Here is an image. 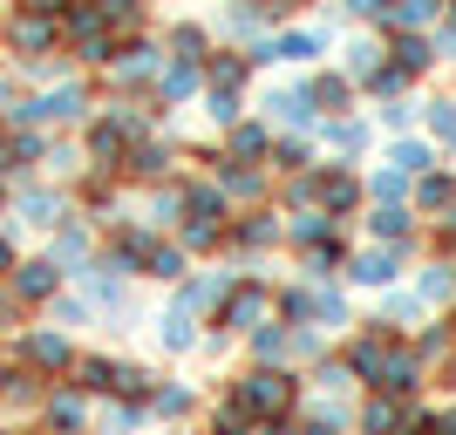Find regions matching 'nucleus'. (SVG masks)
<instances>
[{
	"label": "nucleus",
	"instance_id": "f257e3e1",
	"mask_svg": "<svg viewBox=\"0 0 456 435\" xmlns=\"http://www.w3.org/2000/svg\"><path fill=\"white\" fill-rule=\"evenodd\" d=\"M225 395L239 401L252 422H280V415H300L306 375H293V367H266V360H246V367L225 381Z\"/></svg>",
	"mask_w": 456,
	"mask_h": 435
},
{
	"label": "nucleus",
	"instance_id": "f03ea898",
	"mask_svg": "<svg viewBox=\"0 0 456 435\" xmlns=\"http://www.w3.org/2000/svg\"><path fill=\"white\" fill-rule=\"evenodd\" d=\"M286 252V211L280 205H246L225 218V252L218 259L239 265V272H259L266 259H280Z\"/></svg>",
	"mask_w": 456,
	"mask_h": 435
},
{
	"label": "nucleus",
	"instance_id": "7ed1b4c3",
	"mask_svg": "<svg viewBox=\"0 0 456 435\" xmlns=\"http://www.w3.org/2000/svg\"><path fill=\"white\" fill-rule=\"evenodd\" d=\"M76 334H61V326H14L7 334V360L14 367H28V375H41V381H69V367H76Z\"/></svg>",
	"mask_w": 456,
	"mask_h": 435
},
{
	"label": "nucleus",
	"instance_id": "20e7f679",
	"mask_svg": "<svg viewBox=\"0 0 456 435\" xmlns=\"http://www.w3.org/2000/svg\"><path fill=\"white\" fill-rule=\"evenodd\" d=\"M273 300H280V286H273V279H259V272H239V279H232V293H225V306L211 313V326H218V334H232V341H246L252 326L280 320V313H273Z\"/></svg>",
	"mask_w": 456,
	"mask_h": 435
},
{
	"label": "nucleus",
	"instance_id": "39448f33",
	"mask_svg": "<svg viewBox=\"0 0 456 435\" xmlns=\"http://www.w3.org/2000/svg\"><path fill=\"white\" fill-rule=\"evenodd\" d=\"M69 211H76L69 184H55V177H20V184H14V205H7V225H14V231H41V238H48Z\"/></svg>",
	"mask_w": 456,
	"mask_h": 435
},
{
	"label": "nucleus",
	"instance_id": "423d86ee",
	"mask_svg": "<svg viewBox=\"0 0 456 435\" xmlns=\"http://www.w3.org/2000/svg\"><path fill=\"white\" fill-rule=\"evenodd\" d=\"M164 61H171V48H164V35H123V48H116L110 61V89L116 95H151V82L164 76Z\"/></svg>",
	"mask_w": 456,
	"mask_h": 435
},
{
	"label": "nucleus",
	"instance_id": "0eeeda50",
	"mask_svg": "<svg viewBox=\"0 0 456 435\" xmlns=\"http://www.w3.org/2000/svg\"><path fill=\"white\" fill-rule=\"evenodd\" d=\"M0 48L20 61H41V55H61V14H28V7H7L0 14Z\"/></svg>",
	"mask_w": 456,
	"mask_h": 435
},
{
	"label": "nucleus",
	"instance_id": "6e6552de",
	"mask_svg": "<svg viewBox=\"0 0 456 435\" xmlns=\"http://www.w3.org/2000/svg\"><path fill=\"white\" fill-rule=\"evenodd\" d=\"M409 259H416V252H402V246H375V238H368V246L347 252L341 286H347V293H388V286H402Z\"/></svg>",
	"mask_w": 456,
	"mask_h": 435
},
{
	"label": "nucleus",
	"instance_id": "1a4fd4ad",
	"mask_svg": "<svg viewBox=\"0 0 456 435\" xmlns=\"http://www.w3.org/2000/svg\"><path fill=\"white\" fill-rule=\"evenodd\" d=\"M177 164H184V150H177L171 136L157 130V136H143V143H130V157L116 164V177H123L130 190H143V184H171Z\"/></svg>",
	"mask_w": 456,
	"mask_h": 435
},
{
	"label": "nucleus",
	"instance_id": "9d476101",
	"mask_svg": "<svg viewBox=\"0 0 456 435\" xmlns=\"http://www.w3.org/2000/svg\"><path fill=\"white\" fill-rule=\"evenodd\" d=\"M41 435H89L95 429V401L82 395L76 381H48V395H41Z\"/></svg>",
	"mask_w": 456,
	"mask_h": 435
},
{
	"label": "nucleus",
	"instance_id": "9b49d317",
	"mask_svg": "<svg viewBox=\"0 0 456 435\" xmlns=\"http://www.w3.org/2000/svg\"><path fill=\"white\" fill-rule=\"evenodd\" d=\"M334 55V28L327 20H300V28H280L273 35V61L280 68H321Z\"/></svg>",
	"mask_w": 456,
	"mask_h": 435
},
{
	"label": "nucleus",
	"instance_id": "f8f14e48",
	"mask_svg": "<svg viewBox=\"0 0 456 435\" xmlns=\"http://www.w3.org/2000/svg\"><path fill=\"white\" fill-rule=\"evenodd\" d=\"M252 116H266L273 130H300V136L321 130V116H314V102H306L300 76H293V82H273V89H259V109H252Z\"/></svg>",
	"mask_w": 456,
	"mask_h": 435
},
{
	"label": "nucleus",
	"instance_id": "ddd939ff",
	"mask_svg": "<svg viewBox=\"0 0 456 435\" xmlns=\"http://www.w3.org/2000/svg\"><path fill=\"white\" fill-rule=\"evenodd\" d=\"M362 231L375 238V246L422 252V231H429V218H416V205H368V211H362Z\"/></svg>",
	"mask_w": 456,
	"mask_h": 435
},
{
	"label": "nucleus",
	"instance_id": "4468645a",
	"mask_svg": "<svg viewBox=\"0 0 456 435\" xmlns=\"http://www.w3.org/2000/svg\"><path fill=\"white\" fill-rule=\"evenodd\" d=\"M416 408L422 401H402V395H388V388H362V395H354V435H402Z\"/></svg>",
	"mask_w": 456,
	"mask_h": 435
},
{
	"label": "nucleus",
	"instance_id": "2eb2a0df",
	"mask_svg": "<svg viewBox=\"0 0 456 435\" xmlns=\"http://www.w3.org/2000/svg\"><path fill=\"white\" fill-rule=\"evenodd\" d=\"M314 143H321L327 157H341V164H362V157L375 150V123H368L362 109H347V116H327L321 130H314Z\"/></svg>",
	"mask_w": 456,
	"mask_h": 435
},
{
	"label": "nucleus",
	"instance_id": "dca6fc26",
	"mask_svg": "<svg viewBox=\"0 0 456 435\" xmlns=\"http://www.w3.org/2000/svg\"><path fill=\"white\" fill-rule=\"evenodd\" d=\"M300 89H306V102H314V116H347V109H362V89H354V82L341 76V68H334V61H321V68H306L300 76Z\"/></svg>",
	"mask_w": 456,
	"mask_h": 435
},
{
	"label": "nucleus",
	"instance_id": "f3484780",
	"mask_svg": "<svg viewBox=\"0 0 456 435\" xmlns=\"http://www.w3.org/2000/svg\"><path fill=\"white\" fill-rule=\"evenodd\" d=\"M7 286H14L20 300H28V313H41V306H48V300L61 293V286H69V272H61V265L48 259V252H35V259L20 252V265L7 272Z\"/></svg>",
	"mask_w": 456,
	"mask_h": 435
},
{
	"label": "nucleus",
	"instance_id": "a211bd4d",
	"mask_svg": "<svg viewBox=\"0 0 456 435\" xmlns=\"http://www.w3.org/2000/svg\"><path fill=\"white\" fill-rule=\"evenodd\" d=\"M198 95H205V61H164V76L151 82V102L164 116L184 109V102H198Z\"/></svg>",
	"mask_w": 456,
	"mask_h": 435
},
{
	"label": "nucleus",
	"instance_id": "6ab92c4d",
	"mask_svg": "<svg viewBox=\"0 0 456 435\" xmlns=\"http://www.w3.org/2000/svg\"><path fill=\"white\" fill-rule=\"evenodd\" d=\"M273 136H280V130H273L266 116H239V123L218 136V150H225L232 164H266V157H273Z\"/></svg>",
	"mask_w": 456,
	"mask_h": 435
},
{
	"label": "nucleus",
	"instance_id": "aec40b11",
	"mask_svg": "<svg viewBox=\"0 0 456 435\" xmlns=\"http://www.w3.org/2000/svg\"><path fill=\"white\" fill-rule=\"evenodd\" d=\"M198 341H205V320L164 300V313H157V347H164L171 360H198Z\"/></svg>",
	"mask_w": 456,
	"mask_h": 435
},
{
	"label": "nucleus",
	"instance_id": "412c9836",
	"mask_svg": "<svg viewBox=\"0 0 456 435\" xmlns=\"http://www.w3.org/2000/svg\"><path fill=\"white\" fill-rule=\"evenodd\" d=\"M381 61H388V41H381V35H375V28H354V35H347V41H341V61H334V68H341V76H347V82H354V89H362V82H368V76H375Z\"/></svg>",
	"mask_w": 456,
	"mask_h": 435
},
{
	"label": "nucleus",
	"instance_id": "4be33fe9",
	"mask_svg": "<svg viewBox=\"0 0 456 435\" xmlns=\"http://www.w3.org/2000/svg\"><path fill=\"white\" fill-rule=\"evenodd\" d=\"M191 415H198V381L164 375V381L151 388V422H164V429H184Z\"/></svg>",
	"mask_w": 456,
	"mask_h": 435
},
{
	"label": "nucleus",
	"instance_id": "5701e85b",
	"mask_svg": "<svg viewBox=\"0 0 456 435\" xmlns=\"http://www.w3.org/2000/svg\"><path fill=\"white\" fill-rule=\"evenodd\" d=\"M409 205H416V218H443L456 205V164H436V171L409 177Z\"/></svg>",
	"mask_w": 456,
	"mask_h": 435
},
{
	"label": "nucleus",
	"instance_id": "b1692460",
	"mask_svg": "<svg viewBox=\"0 0 456 435\" xmlns=\"http://www.w3.org/2000/svg\"><path fill=\"white\" fill-rule=\"evenodd\" d=\"M409 286H416V300L429 306V313H450L456 306V265L450 259H429V252H422V265H416Z\"/></svg>",
	"mask_w": 456,
	"mask_h": 435
},
{
	"label": "nucleus",
	"instance_id": "393cba45",
	"mask_svg": "<svg viewBox=\"0 0 456 435\" xmlns=\"http://www.w3.org/2000/svg\"><path fill=\"white\" fill-rule=\"evenodd\" d=\"M252 76H259L252 55H246V48H232V41H218V48L205 55V89H252Z\"/></svg>",
	"mask_w": 456,
	"mask_h": 435
},
{
	"label": "nucleus",
	"instance_id": "a878e982",
	"mask_svg": "<svg viewBox=\"0 0 456 435\" xmlns=\"http://www.w3.org/2000/svg\"><path fill=\"white\" fill-rule=\"evenodd\" d=\"M443 7L450 0H388V14H381V41L388 35H429L443 20Z\"/></svg>",
	"mask_w": 456,
	"mask_h": 435
},
{
	"label": "nucleus",
	"instance_id": "bb28decb",
	"mask_svg": "<svg viewBox=\"0 0 456 435\" xmlns=\"http://www.w3.org/2000/svg\"><path fill=\"white\" fill-rule=\"evenodd\" d=\"M164 48H171V61H205L211 48H218V28H211V20L177 14L171 28H164Z\"/></svg>",
	"mask_w": 456,
	"mask_h": 435
},
{
	"label": "nucleus",
	"instance_id": "cd10ccee",
	"mask_svg": "<svg viewBox=\"0 0 456 435\" xmlns=\"http://www.w3.org/2000/svg\"><path fill=\"white\" fill-rule=\"evenodd\" d=\"M375 320H388L395 334H416V326L429 320V306L416 300V286L402 279V286H388V293H375Z\"/></svg>",
	"mask_w": 456,
	"mask_h": 435
},
{
	"label": "nucleus",
	"instance_id": "c85d7f7f",
	"mask_svg": "<svg viewBox=\"0 0 456 435\" xmlns=\"http://www.w3.org/2000/svg\"><path fill=\"white\" fill-rule=\"evenodd\" d=\"M314 164H321V143H314V136H300V130L273 136V157H266L273 177H300V171H314Z\"/></svg>",
	"mask_w": 456,
	"mask_h": 435
},
{
	"label": "nucleus",
	"instance_id": "c756f323",
	"mask_svg": "<svg viewBox=\"0 0 456 435\" xmlns=\"http://www.w3.org/2000/svg\"><path fill=\"white\" fill-rule=\"evenodd\" d=\"M347 231H327V238H314V246H300V279H341L347 265Z\"/></svg>",
	"mask_w": 456,
	"mask_h": 435
},
{
	"label": "nucleus",
	"instance_id": "7c9ffc66",
	"mask_svg": "<svg viewBox=\"0 0 456 435\" xmlns=\"http://www.w3.org/2000/svg\"><path fill=\"white\" fill-rule=\"evenodd\" d=\"M409 341H416L422 367L436 375V367H450V354H456V320H450V313H429V320H422L416 334H409Z\"/></svg>",
	"mask_w": 456,
	"mask_h": 435
},
{
	"label": "nucleus",
	"instance_id": "2f4dec72",
	"mask_svg": "<svg viewBox=\"0 0 456 435\" xmlns=\"http://www.w3.org/2000/svg\"><path fill=\"white\" fill-rule=\"evenodd\" d=\"M116 367H123V354H76L69 381H76L89 401H110V395H116Z\"/></svg>",
	"mask_w": 456,
	"mask_h": 435
},
{
	"label": "nucleus",
	"instance_id": "473e14b6",
	"mask_svg": "<svg viewBox=\"0 0 456 435\" xmlns=\"http://www.w3.org/2000/svg\"><path fill=\"white\" fill-rule=\"evenodd\" d=\"M239 347H246V360H266V367H293V326H286V320L252 326Z\"/></svg>",
	"mask_w": 456,
	"mask_h": 435
},
{
	"label": "nucleus",
	"instance_id": "72a5a7b5",
	"mask_svg": "<svg viewBox=\"0 0 456 435\" xmlns=\"http://www.w3.org/2000/svg\"><path fill=\"white\" fill-rule=\"evenodd\" d=\"M388 61H395V68H409L416 82H429V76L443 68V61H436V41H429V35H388Z\"/></svg>",
	"mask_w": 456,
	"mask_h": 435
},
{
	"label": "nucleus",
	"instance_id": "f704fd0d",
	"mask_svg": "<svg viewBox=\"0 0 456 435\" xmlns=\"http://www.w3.org/2000/svg\"><path fill=\"white\" fill-rule=\"evenodd\" d=\"M388 164H395L402 177H422V171H436V164H443V150L429 143V136L409 130V136H388Z\"/></svg>",
	"mask_w": 456,
	"mask_h": 435
},
{
	"label": "nucleus",
	"instance_id": "c9c22d12",
	"mask_svg": "<svg viewBox=\"0 0 456 435\" xmlns=\"http://www.w3.org/2000/svg\"><path fill=\"white\" fill-rule=\"evenodd\" d=\"M422 136L443 157H456V95H422Z\"/></svg>",
	"mask_w": 456,
	"mask_h": 435
},
{
	"label": "nucleus",
	"instance_id": "e433bc0d",
	"mask_svg": "<svg viewBox=\"0 0 456 435\" xmlns=\"http://www.w3.org/2000/svg\"><path fill=\"white\" fill-rule=\"evenodd\" d=\"M184 272H191V252L177 246L171 231H164V238L151 246V259H143V279H151V286H177Z\"/></svg>",
	"mask_w": 456,
	"mask_h": 435
},
{
	"label": "nucleus",
	"instance_id": "4c0bfd02",
	"mask_svg": "<svg viewBox=\"0 0 456 435\" xmlns=\"http://www.w3.org/2000/svg\"><path fill=\"white\" fill-rule=\"evenodd\" d=\"M306 395H362V388H354V375H347V360L327 347V354L314 360V375H306Z\"/></svg>",
	"mask_w": 456,
	"mask_h": 435
},
{
	"label": "nucleus",
	"instance_id": "58836bf2",
	"mask_svg": "<svg viewBox=\"0 0 456 435\" xmlns=\"http://www.w3.org/2000/svg\"><path fill=\"white\" fill-rule=\"evenodd\" d=\"M327 231H347L341 218H327L321 205H306V211H286V246L300 252V246H314V238H327Z\"/></svg>",
	"mask_w": 456,
	"mask_h": 435
},
{
	"label": "nucleus",
	"instance_id": "ea45409f",
	"mask_svg": "<svg viewBox=\"0 0 456 435\" xmlns=\"http://www.w3.org/2000/svg\"><path fill=\"white\" fill-rule=\"evenodd\" d=\"M41 320H48V326H61V334H76V326H89V320H95V306H89V300H82L76 286H61L55 300L41 306Z\"/></svg>",
	"mask_w": 456,
	"mask_h": 435
},
{
	"label": "nucleus",
	"instance_id": "a19ab883",
	"mask_svg": "<svg viewBox=\"0 0 456 435\" xmlns=\"http://www.w3.org/2000/svg\"><path fill=\"white\" fill-rule=\"evenodd\" d=\"M198 102H205V123H211V130H218V136H225L232 123H239V116L252 109V102H246V89H205V95H198Z\"/></svg>",
	"mask_w": 456,
	"mask_h": 435
},
{
	"label": "nucleus",
	"instance_id": "79ce46f5",
	"mask_svg": "<svg viewBox=\"0 0 456 435\" xmlns=\"http://www.w3.org/2000/svg\"><path fill=\"white\" fill-rule=\"evenodd\" d=\"M362 190H368V205H409V177H402L395 164H375V171H362Z\"/></svg>",
	"mask_w": 456,
	"mask_h": 435
},
{
	"label": "nucleus",
	"instance_id": "37998d69",
	"mask_svg": "<svg viewBox=\"0 0 456 435\" xmlns=\"http://www.w3.org/2000/svg\"><path fill=\"white\" fill-rule=\"evenodd\" d=\"M157 367H143V360H123V367H116V395L110 401H143V408H151V388H157Z\"/></svg>",
	"mask_w": 456,
	"mask_h": 435
},
{
	"label": "nucleus",
	"instance_id": "c03bdc74",
	"mask_svg": "<svg viewBox=\"0 0 456 435\" xmlns=\"http://www.w3.org/2000/svg\"><path fill=\"white\" fill-rule=\"evenodd\" d=\"M95 14L110 20L116 35H143L151 28V0H95Z\"/></svg>",
	"mask_w": 456,
	"mask_h": 435
},
{
	"label": "nucleus",
	"instance_id": "a18cd8bd",
	"mask_svg": "<svg viewBox=\"0 0 456 435\" xmlns=\"http://www.w3.org/2000/svg\"><path fill=\"white\" fill-rule=\"evenodd\" d=\"M362 95H368V102H395V95H416V76H409V68H395V61H381L375 76L362 82Z\"/></svg>",
	"mask_w": 456,
	"mask_h": 435
},
{
	"label": "nucleus",
	"instance_id": "49530a36",
	"mask_svg": "<svg viewBox=\"0 0 456 435\" xmlns=\"http://www.w3.org/2000/svg\"><path fill=\"white\" fill-rule=\"evenodd\" d=\"M422 123V102L416 95H395V102H381V116H375V130H388V136H409Z\"/></svg>",
	"mask_w": 456,
	"mask_h": 435
},
{
	"label": "nucleus",
	"instance_id": "de8ad7c7",
	"mask_svg": "<svg viewBox=\"0 0 456 435\" xmlns=\"http://www.w3.org/2000/svg\"><path fill=\"white\" fill-rule=\"evenodd\" d=\"M341 20H354V28H375L381 35V14H388V0H327Z\"/></svg>",
	"mask_w": 456,
	"mask_h": 435
},
{
	"label": "nucleus",
	"instance_id": "09e8293b",
	"mask_svg": "<svg viewBox=\"0 0 456 435\" xmlns=\"http://www.w3.org/2000/svg\"><path fill=\"white\" fill-rule=\"evenodd\" d=\"M429 41H436V61H456V7H443V20L429 28Z\"/></svg>",
	"mask_w": 456,
	"mask_h": 435
},
{
	"label": "nucleus",
	"instance_id": "8fccbe9b",
	"mask_svg": "<svg viewBox=\"0 0 456 435\" xmlns=\"http://www.w3.org/2000/svg\"><path fill=\"white\" fill-rule=\"evenodd\" d=\"M20 265V238H14V225H0V279Z\"/></svg>",
	"mask_w": 456,
	"mask_h": 435
},
{
	"label": "nucleus",
	"instance_id": "3c124183",
	"mask_svg": "<svg viewBox=\"0 0 456 435\" xmlns=\"http://www.w3.org/2000/svg\"><path fill=\"white\" fill-rule=\"evenodd\" d=\"M14 95H20V89H14V61H0V116H7V102H14Z\"/></svg>",
	"mask_w": 456,
	"mask_h": 435
},
{
	"label": "nucleus",
	"instance_id": "603ef678",
	"mask_svg": "<svg viewBox=\"0 0 456 435\" xmlns=\"http://www.w3.org/2000/svg\"><path fill=\"white\" fill-rule=\"evenodd\" d=\"M14 7H28V14H61V7H76V0H14Z\"/></svg>",
	"mask_w": 456,
	"mask_h": 435
},
{
	"label": "nucleus",
	"instance_id": "864d4df0",
	"mask_svg": "<svg viewBox=\"0 0 456 435\" xmlns=\"http://www.w3.org/2000/svg\"><path fill=\"white\" fill-rule=\"evenodd\" d=\"M252 435H300V429H293V415H280V422H252Z\"/></svg>",
	"mask_w": 456,
	"mask_h": 435
},
{
	"label": "nucleus",
	"instance_id": "5fc2aeb1",
	"mask_svg": "<svg viewBox=\"0 0 456 435\" xmlns=\"http://www.w3.org/2000/svg\"><path fill=\"white\" fill-rule=\"evenodd\" d=\"M7 205H14V177H0V225H7Z\"/></svg>",
	"mask_w": 456,
	"mask_h": 435
},
{
	"label": "nucleus",
	"instance_id": "6e6d98bb",
	"mask_svg": "<svg viewBox=\"0 0 456 435\" xmlns=\"http://www.w3.org/2000/svg\"><path fill=\"white\" fill-rule=\"evenodd\" d=\"M436 375H443V388L456 395V354H450V367H436Z\"/></svg>",
	"mask_w": 456,
	"mask_h": 435
},
{
	"label": "nucleus",
	"instance_id": "4d7b16f0",
	"mask_svg": "<svg viewBox=\"0 0 456 435\" xmlns=\"http://www.w3.org/2000/svg\"><path fill=\"white\" fill-rule=\"evenodd\" d=\"M7 367H14V360H0V388H7Z\"/></svg>",
	"mask_w": 456,
	"mask_h": 435
},
{
	"label": "nucleus",
	"instance_id": "13d9d810",
	"mask_svg": "<svg viewBox=\"0 0 456 435\" xmlns=\"http://www.w3.org/2000/svg\"><path fill=\"white\" fill-rule=\"evenodd\" d=\"M0 435H28V429H7V422H0Z\"/></svg>",
	"mask_w": 456,
	"mask_h": 435
},
{
	"label": "nucleus",
	"instance_id": "bf43d9fd",
	"mask_svg": "<svg viewBox=\"0 0 456 435\" xmlns=\"http://www.w3.org/2000/svg\"><path fill=\"white\" fill-rule=\"evenodd\" d=\"M450 7H456V0H450Z\"/></svg>",
	"mask_w": 456,
	"mask_h": 435
}]
</instances>
